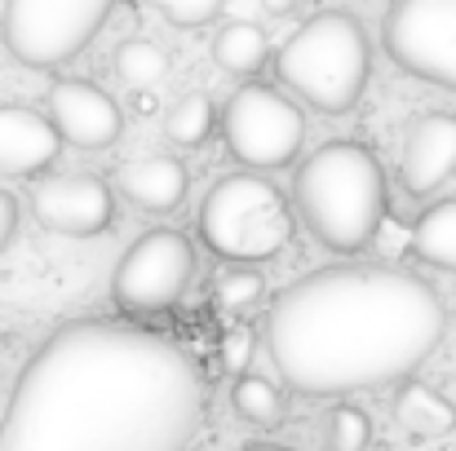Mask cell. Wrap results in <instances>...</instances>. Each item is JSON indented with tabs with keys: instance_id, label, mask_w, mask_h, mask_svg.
<instances>
[{
	"instance_id": "6da1fadb",
	"label": "cell",
	"mask_w": 456,
	"mask_h": 451,
	"mask_svg": "<svg viewBox=\"0 0 456 451\" xmlns=\"http://www.w3.org/2000/svg\"><path fill=\"white\" fill-rule=\"evenodd\" d=\"M208 416V385L173 336L76 318L18 372L0 416V451H191Z\"/></svg>"
},
{
	"instance_id": "7a4b0ae2",
	"label": "cell",
	"mask_w": 456,
	"mask_h": 451,
	"mask_svg": "<svg viewBox=\"0 0 456 451\" xmlns=\"http://www.w3.org/2000/svg\"><path fill=\"white\" fill-rule=\"evenodd\" d=\"M448 305L403 266H323L289 284L266 318V350L289 390L337 399L408 381L444 341Z\"/></svg>"
},
{
	"instance_id": "3957f363",
	"label": "cell",
	"mask_w": 456,
	"mask_h": 451,
	"mask_svg": "<svg viewBox=\"0 0 456 451\" xmlns=\"http://www.w3.org/2000/svg\"><path fill=\"white\" fill-rule=\"evenodd\" d=\"M293 208L319 248L341 257L372 248L390 208L381 159L354 138L323 142L293 177Z\"/></svg>"
},
{
	"instance_id": "277c9868",
	"label": "cell",
	"mask_w": 456,
	"mask_h": 451,
	"mask_svg": "<svg viewBox=\"0 0 456 451\" xmlns=\"http://www.w3.org/2000/svg\"><path fill=\"white\" fill-rule=\"evenodd\" d=\"M280 80L323 116H346L359 107L372 76V44L354 13L328 9L305 18L275 53Z\"/></svg>"
},
{
	"instance_id": "5b68a950",
	"label": "cell",
	"mask_w": 456,
	"mask_h": 451,
	"mask_svg": "<svg viewBox=\"0 0 456 451\" xmlns=\"http://www.w3.org/2000/svg\"><path fill=\"white\" fill-rule=\"evenodd\" d=\"M289 235H293L289 199L280 195L275 181H266L257 173L217 177L200 204V239L235 266L280 257Z\"/></svg>"
},
{
	"instance_id": "8992f818",
	"label": "cell",
	"mask_w": 456,
	"mask_h": 451,
	"mask_svg": "<svg viewBox=\"0 0 456 451\" xmlns=\"http://www.w3.org/2000/svg\"><path fill=\"white\" fill-rule=\"evenodd\" d=\"M116 0H4L0 36L22 67H62L71 62L111 18Z\"/></svg>"
},
{
	"instance_id": "52a82bcc",
	"label": "cell",
	"mask_w": 456,
	"mask_h": 451,
	"mask_svg": "<svg viewBox=\"0 0 456 451\" xmlns=\"http://www.w3.org/2000/svg\"><path fill=\"white\" fill-rule=\"evenodd\" d=\"M302 111L293 107V98H284L271 85H244L222 107V142L253 173L289 168L302 150Z\"/></svg>"
},
{
	"instance_id": "ba28073f",
	"label": "cell",
	"mask_w": 456,
	"mask_h": 451,
	"mask_svg": "<svg viewBox=\"0 0 456 451\" xmlns=\"http://www.w3.org/2000/svg\"><path fill=\"white\" fill-rule=\"evenodd\" d=\"M191 275H195V244L182 230L159 226L125 248L111 275V297L134 318L164 314L191 288Z\"/></svg>"
},
{
	"instance_id": "9c48e42d",
	"label": "cell",
	"mask_w": 456,
	"mask_h": 451,
	"mask_svg": "<svg viewBox=\"0 0 456 451\" xmlns=\"http://www.w3.org/2000/svg\"><path fill=\"white\" fill-rule=\"evenodd\" d=\"M381 40L399 71L456 93V0H395Z\"/></svg>"
},
{
	"instance_id": "30bf717a",
	"label": "cell",
	"mask_w": 456,
	"mask_h": 451,
	"mask_svg": "<svg viewBox=\"0 0 456 451\" xmlns=\"http://www.w3.org/2000/svg\"><path fill=\"white\" fill-rule=\"evenodd\" d=\"M27 204L45 230L71 235V239L102 235L116 217V190L107 186V177H94V173L40 177V181H31Z\"/></svg>"
},
{
	"instance_id": "8fae6325",
	"label": "cell",
	"mask_w": 456,
	"mask_h": 451,
	"mask_svg": "<svg viewBox=\"0 0 456 451\" xmlns=\"http://www.w3.org/2000/svg\"><path fill=\"white\" fill-rule=\"evenodd\" d=\"M49 120L58 125L62 142L80 150H107L125 129L116 98L89 80H58L49 89Z\"/></svg>"
},
{
	"instance_id": "7c38bea8",
	"label": "cell",
	"mask_w": 456,
	"mask_h": 451,
	"mask_svg": "<svg viewBox=\"0 0 456 451\" xmlns=\"http://www.w3.org/2000/svg\"><path fill=\"white\" fill-rule=\"evenodd\" d=\"M452 173H456V116L452 111H430L403 138V150H399V186L412 199H426Z\"/></svg>"
},
{
	"instance_id": "4fadbf2b",
	"label": "cell",
	"mask_w": 456,
	"mask_h": 451,
	"mask_svg": "<svg viewBox=\"0 0 456 451\" xmlns=\"http://www.w3.org/2000/svg\"><path fill=\"white\" fill-rule=\"evenodd\" d=\"M62 155L58 125L18 102H0V177H36Z\"/></svg>"
},
{
	"instance_id": "5bb4252c",
	"label": "cell",
	"mask_w": 456,
	"mask_h": 451,
	"mask_svg": "<svg viewBox=\"0 0 456 451\" xmlns=\"http://www.w3.org/2000/svg\"><path fill=\"white\" fill-rule=\"evenodd\" d=\"M191 190V173L177 155H142L120 168V195L142 213H173Z\"/></svg>"
},
{
	"instance_id": "9a60e30c",
	"label": "cell",
	"mask_w": 456,
	"mask_h": 451,
	"mask_svg": "<svg viewBox=\"0 0 456 451\" xmlns=\"http://www.w3.org/2000/svg\"><path fill=\"white\" fill-rule=\"evenodd\" d=\"M395 421L412 439H444V434L456 430V407H452V399H444L435 385L403 381L399 394H395Z\"/></svg>"
},
{
	"instance_id": "2e32d148",
	"label": "cell",
	"mask_w": 456,
	"mask_h": 451,
	"mask_svg": "<svg viewBox=\"0 0 456 451\" xmlns=\"http://www.w3.org/2000/svg\"><path fill=\"white\" fill-rule=\"evenodd\" d=\"M412 253L426 266L456 275V199H444L430 213H421V221L412 226Z\"/></svg>"
},
{
	"instance_id": "e0dca14e",
	"label": "cell",
	"mask_w": 456,
	"mask_h": 451,
	"mask_svg": "<svg viewBox=\"0 0 456 451\" xmlns=\"http://www.w3.org/2000/svg\"><path fill=\"white\" fill-rule=\"evenodd\" d=\"M213 58L231 76H253L266 62V31L257 22H226L213 40Z\"/></svg>"
},
{
	"instance_id": "ac0fdd59",
	"label": "cell",
	"mask_w": 456,
	"mask_h": 451,
	"mask_svg": "<svg viewBox=\"0 0 456 451\" xmlns=\"http://www.w3.org/2000/svg\"><path fill=\"white\" fill-rule=\"evenodd\" d=\"M213 129H217V107L208 93H182L164 116V138L173 147H204L213 138Z\"/></svg>"
},
{
	"instance_id": "d6986e66",
	"label": "cell",
	"mask_w": 456,
	"mask_h": 451,
	"mask_svg": "<svg viewBox=\"0 0 456 451\" xmlns=\"http://www.w3.org/2000/svg\"><path fill=\"white\" fill-rule=\"evenodd\" d=\"M231 407H235L248 425H257V430H275V425L284 421V394H280L266 376H257V372H240V376H235V385H231Z\"/></svg>"
},
{
	"instance_id": "ffe728a7",
	"label": "cell",
	"mask_w": 456,
	"mask_h": 451,
	"mask_svg": "<svg viewBox=\"0 0 456 451\" xmlns=\"http://www.w3.org/2000/svg\"><path fill=\"white\" fill-rule=\"evenodd\" d=\"M111 67L125 85L134 89H155L164 76H168V53L155 44V40H125L116 53H111Z\"/></svg>"
},
{
	"instance_id": "44dd1931",
	"label": "cell",
	"mask_w": 456,
	"mask_h": 451,
	"mask_svg": "<svg viewBox=\"0 0 456 451\" xmlns=\"http://www.w3.org/2000/svg\"><path fill=\"white\" fill-rule=\"evenodd\" d=\"M372 443V421L363 407H332L328 412V425H323V447L328 451H368Z\"/></svg>"
},
{
	"instance_id": "7402d4cb",
	"label": "cell",
	"mask_w": 456,
	"mask_h": 451,
	"mask_svg": "<svg viewBox=\"0 0 456 451\" xmlns=\"http://www.w3.org/2000/svg\"><path fill=\"white\" fill-rule=\"evenodd\" d=\"M262 288H266V279H262L257 270H248V266H235V270L217 275L213 301H217L222 310H248V305H257V301H262Z\"/></svg>"
},
{
	"instance_id": "603a6c76",
	"label": "cell",
	"mask_w": 456,
	"mask_h": 451,
	"mask_svg": "<svg viewBox=\"0 0 456 451\" xmlns=\"http://www.w3.org/2000/svg\"><path fill=\"white\" fill-rule=\"evenodd\" d=\"M147 4L173 27H204L222 13L226 0H147Z\"/></svg>"
},
{
	"instance_id": "cb8c5ba5",
	"label": "cell",
	"mask_w": 456,
	"mask_h": 451,
	"mask_svg": "<svg viewBox=\"0 0 456 451\" xmlns=\"http://www.w3.org/2000/svg\"><path fill=\"white\" fill-rule=\"evenodd\" d=\"M248 345H253V336H248V332H231V336H226V350H222V354H226V367H231V372H244Z\"/></svg>"
},
{
	"instance_id": "d4e9b609",
	"label": "cell",
	"mask_w": 456,
	"mask_h": 451,
	"mask_svg": "<svg viewBox=\"0 0 456 451\" xmlns=\"http://www.w3.org/2000/svg\"><path fill=\"white\" fill-rule=\"evenodd\" d=\"M13 230H18V199L9 190H0V248L13 239Z\"/></svg>"
},
{
	"instance_id": "484cf974",
	"label": "cell",
	"mask_w": 456,
	"mask_h": 451,
	"mask_svg": "<svg viewBox=\"0 0 456 451\" xmlns=\"http://www.w3.org/2000/svg\"><path fill=\"white\" fill-rule=\"evenodd\" d=\"M262 9H266L271 18H289V13L297 9V0H262Z\"/></svg>"
},
{
	"instance_id": "4316f807",
	"label": "cell",
	"mask_w": 456,
	"mask_h": 451,
	"mask_svg": "<svg viewBox=\"0 0 456 451\" xmlns=\"http://www.w3.org/2000/svg\"><path fill=\"white\" fill-rule=\"evenodd\" d=\"M244 451H293V447H280V443H248Z\"/></svg>"
}]
</instances>
